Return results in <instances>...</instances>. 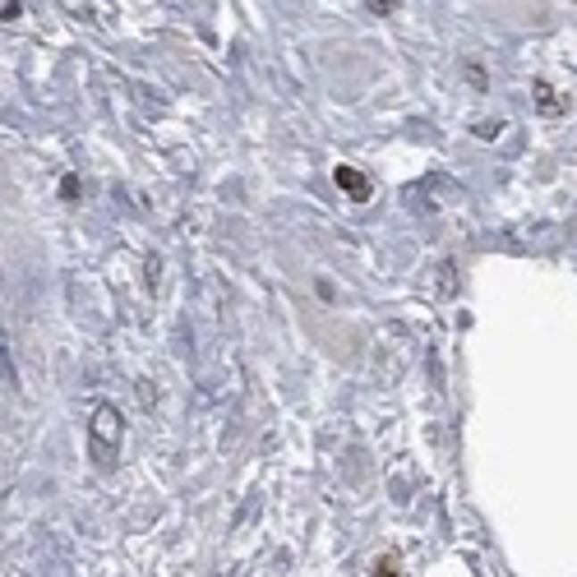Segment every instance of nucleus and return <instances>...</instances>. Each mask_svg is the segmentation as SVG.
Returning a JSON list of instances; mask_svg holds the SVG:
<instances>
[{
    "label": "nucleus",
    "mask_w": 577,
    "mask_h": 577,
    "mask_svg": "<svg viewBox=\"0 0 577 577\" xmlns=\"http://www.w3.org/2000/svg\"><path fill=\"white\" fill-rule=\"evenodd\" d=\"M536 102L545 106V112H564V102H559L555 93H549V84H536Z\"/></svg>",
    "instance_id": "3"
},
{
    "label": "nucleus",
    "mask_w": 577,
    "mask_h": 577,
    "mask_svg": "<svg viewBox=\"0 0 577 577\" xmlns=\"http://www.w3.org/2000/svg\"><path fill=\"white\" fill-rule=\"evenodd\" d=\"M365 5H370V10H379V14H393V10H397V0H365Z\"/></svg>",
    "instance_id": "5"
},
{
    "label": "nucleus",
    "mask_w": 577,
    "mask_h": 577,
    "mask_svg": "<svg viewBox=\"0 0 577 577\" xmlns=\"http://www.w3.org/2000/svg\"><path fill=\"white\" fill-rule=\"evenodd\" d=\"M476 134H481V139H494V134H499V121H481Z\"/></svg>",
    "instance_id": "4"
},
{
    "label": "nucleus",
    "mask_w": 577,
    "mask_h": 577,
    "mask_svg": "<svg viewBox=\"0 0 577 577\" xmlns=\"http://www.w3.org/2000/svg\"><path fill=\"white\" fill-rule=\"evenodd\" d=\"M338 189H347L355 204H365L370 199V176L355 171V167H338Z\"/></svg>",
    "instance_id": "2"
},
{
    "label": "nucleus",
    "mask_w": 577,
    "mask_h": 577,
    "mask_svg": "<svg viewBox=\"0 0 577 577\" xmlns=\"http://www.w3.org/2000/svg\"><path fill=\"white\" fill-rule=\"evenodd\" d=\"M88 439H93V457H97V462H112V457H116V448H121L125 430H121V416H116L112 406H97V411H93Z\"/></svg>",
    "instance_id": "1"
}]
</instances>
